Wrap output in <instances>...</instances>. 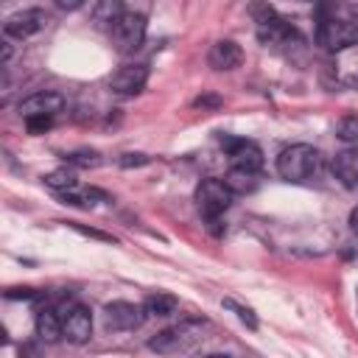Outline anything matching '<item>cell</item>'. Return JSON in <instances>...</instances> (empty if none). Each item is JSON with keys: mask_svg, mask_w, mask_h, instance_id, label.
<instances>
[{"mask_svg": "<svg viewBox=\"0 0 358 358\" xmlns=\"http://www.w3.org/2000/svg\"><path fill=\"white\" fill-rule=\"evenodd\" d=\"M221 145L227 148L232 165L246 168V171H260V168H263V151H260L257 143H252V140H241V137H224Z\"/></svg>", "mask_w": 358, "mask_h": 358, "instance_id": "10", "label": "cell"}, {"mask_svg": "<svg viewBox=\"0 0 358 358\" xmlns=\"http://www.w3.org/2000/svg\"><path fill=\"white\" fill-rule=\"evenodd\" d=\"M145 17L143 14H137V11H126L112 28H109V34H112V42H115V48L120 50V53H134L143 42H145Z\"/></svg>", "mask_w": 358, "mask_h": 358, "instance_id": "6", "label": "cell"}, {"mask_svg": "<svg viewBox=\"0 0 358 358\" xmlns=\"http://www.w3.org/2000/svg\"><path fill=\"white\" fill-rule=\"evenodd\" d=\"M151 159L145 157V154H123L120 157V165L123 168H140V165H148Z\"/></svg>", "mask_w": 358, "mask_h": 358, "instance_id": "26", "label": "cell"}, {"mask_svg": "<svg viewBox=\"0 0 358 358\" xmlns=\"http://www.w3.org/2000/svg\"><path fill=\"white\" fill-rule=\"evenodd\" d=\"M201 327H204V322H193V319L179 322V324H173V327L157 333V336L148 341V350L162 352V355L185 352L187 347H193V344L201 338Z\"/></svg>", "mask_w": 358, "mask_h": 358, "instance_id": "2", "label": "cell"}, {"mask_svg": "<svg viewBox=\"0 0 358 358\" xmlns=\"http://www.w3.org/2000/svg\"><path fill=\"white\" fill-rule=\"evenodd\" d=\"M221 101L213 98V95H204V98H196V106H218Z\"/></svg>", "mask_w": 358, "mask_h": 358, "instance_id": "29", "label": "cell"}, {"mask_svg": "<svg viewBox=\"0 0 358 358\" xmlns=\"http://www.w3.org/2000/svg\"><path fill=\"white\" fill-rule=\"evenodd\" d=\"M316 42L324 50H347L358 45V22L352 20H327L316 31Z\"/></svg>", "mask_w": 358, "mask_h": 358, "instance_id": "7", "label": "cell"}, {"mask_svg": "<svg viewBox=\"0 0 358 358\" xmlns=\"http://www.w3.org/2000/svg\"><path fill=\"white\" fill-rule=\"evenodd\" d=\"M232 190L224 185V179H201L196 187V204L199 213L207 221H218V215H224L232 204Z\"/></svg>", "mask_w": 358, "mask_h": 358, "instance_id": "4", "label": "cell"}, {"mask_svg": "<svg viewBox=\"0 0 358 358\" xmlns=\"http://www.w3.org/2000/svg\"><path fill=\"white\" fill-rule=\"evenodd\" d=\"M50 123H53V117H48V115L25 117V126H28V131H31V134H45V131L50 129Z\"/></svg>", "mask_w": 358, "mask_h": 358, "instance_id": "24", "label": "cell"}, {"mask_svg": "<svg viewBox=\"0 0 358 358\" xmlns=\"http://www.w3.org/2000/svg\"><path fill=\"white\" fill-rule=\"evenodd\" d=\"M36 336L48 344H56L59 338H64V324H62V316L59 310L53 308H42L36 313Z\"/></svg>", "mask_w": 358, "mask_h": 358, "instance_id": "15", "label": "cell"}, {"mask_svg": "<svg viewBox=\"0 0 358 358\" xmlns=\"http://www.w3.org/2000/svg\"><path fill=\"white\" fill-rule=\"evenodd\" d=\"M330 171H333V176L344 185V187H358V148H344V151H338L336 157H333V162H330Z\"/></svg>", "mask_w": 358, "mask_h": 358, "instance_id": "14", "label": "cell"}, {"mask_svg": "<svg viewBox=\"0 0 358 358\" xmlns=\"http://www.w3.org/2000/svg\"><path fill=\"white\" fill-rule=\"evenodd\" d=\"M56 310H59L62 324H64V338L70 344H87L90 336H92V313H90V308L64 299Z\"/></svg>", "mask_w": 358, "mask_h": 358, "instance_id": "5", "label": "cell"}, {"mask_svg": "<svg viewBox=\"0 0 358 358\" xmlns=\"http://www.w3.org/2000/svg\"><path fill=\"white\" fill-rule=\"evenodd\" d=\"M56 6H59L62 11H76V8L84 6V0H56Z\"/></svg>", "mask_w": 358, "mask_h": 358, "instance_id": "28", "label": "cell"}, {"mask_svg": "<svg viewBox=\"0 0 358 358\" xmlns=\"http://www.w3.org/2000/svg\"><path fill=\"white\" fill-rule=\"evenodd\" d=\"M322 171V154L308 143H294L280 151L277 157V173L285 182H305Z\"/></svg>", "mask_w": 358, "mask_h": 358, "instance_id": "1", "label": "cell"}, {"mask_svg": "<svg viewBox=\"0 0 358 358\" xmlns=\"http://www.w3.org/2000/svg\"><path fill=\"white\" fill-rule=\"evenodd\" d=\"M42 182H45L48 187L59 190V193H64V190H76V187H78V176H76V171H70V168H56V171L45 173Z\"/></svg>", "mask_w": 358, "mask_h": 358, "instance_id": "19", "label": "cell"}, {"mask_svg": "<svg viewBox=\"0 0 358 358\" xmlns=\"http://www.w3.org/2000/svg\"><path fill=\"white\" fill-rule=\"evenodd\" d=\"M64 109V98L53 90H42V92H34L28 98L20 101V115L22 117H34V115H48L53 117L56 112Z\"/></svg>", "mask_w": 358, "mask_h": 358, "instance_id": "12", "label": "cell"}, {"mask_svg": "<svg viewBox=\"0 0 358 358\" xmlns=\"http://www.w3.org/2000/svg\"><path fill=\"white\" fill-rule=\"evenodd\" d=\"M148 81V67L145 64H123L112 73L109 78V87L117 92V95H137Z\"/></svg>", "mask_w": 358, "mask_h": 358, "instance_id": "11", "label": "cell"}, {"mask_svg": "<svg viewBox=\"0 0 358 358\" xmlns=\"http://www.w3.org/2000/svg\"><path fill=\"white\" fill-rule=\"evenodd\" d=\"M145 308L143 305H134V302H126V299H115L103 308V319H106V327L109 330H137L143 322H145Z\"/></svg>", "mask_w": 358, "mask_h": 358, "instance_id": "9", "label": "cell"}, {"mask_svg": "<svg viewBox=\"0 0 358 358\" xmlns=\"http://www.w3.org/2000/svg\"><path fill=\"white\" fill-rule=\"evenodd\" d=\"M176 296H171V294H162V291H157V294H148L145 296V302H143V308H145V313L148 316H171L173 310H176Z\"/></svg>", "mask_w": 358, "mask_h": 358, "instance_id": "18", "label": "cell"}, {"mask_svg": "<svg viewBox=\"0 0 358 358\" xmlns=\"http://www.w3.org/2000/svg\"><path fill=\"white\" fill-rule=\"evenodd\" d=\"M123 14H126V3L123 0H98L95 8H92V22L98 28H112Z\"/></svg>", "mask_w": 358, "mask_h": 358, "instance_id": "16", "label": "cell"}, {"mask_svg": "<svg viewBox=\"0 0 358 358\" xmlns=\"http://www.w3.org/2000/svg\"><path fill=\"white\" fill-rule=\"evenodd\" d=\"M62 199H64V204H76V207H95L98 204V199H106L101 190H95V187H90V190H81L78 193V187L76 190H64L62 193Z\"/></svg>", "mask_w": 358, "mask_h": 358, "instance_id": "20", "label": "cell"}, {"mask_svg": "<svg viewBox=\"0 0 358 358\" xmlns=\"http://www.w3.org/2000/svg\"><path fill=\"white\" fill-rule=\"evenodd\" d=\"M207 62H210L213 70H235V67H241V62H243V50H241V45L232 42V39H218V42L210 48Z\"/></svg>", "mask_w": 358, "mask_h": 358, "instance_id": "13", "label": "cell"}, {"mask_svg": "<svg viewBox=\"0 0 358 358\" xmlns=\"http://www.w3.org/2000/svg\"><path fill=\"white\" fill-rule=\"evenodd\" d=\"M350 229L358 235V207H352V213H350Z\"/></svg>", "mask_w": 358, "mask_h": 358, "instance_id": "30", "label": "cell"}, {"mask_svg": "<svg viewBox=\"0 0 358 358\" xmlns=\"http://www.w3.org/2000/svg\"><path fill=\"white\" fill-rule=\"evenodd\" d=\"M50 22V17L42 11V8H22V11H14L6 22H3V34L8 39H28L39 31H45Z\"/></svg>", "mask_w": 358, "mask_h": 358, "instance_id": "8", "label": "cell"}, {"mask_svg": "<svg viewBox=\"0 0 358 358\" xmlns=\"http://www.w3.org/2000/svg\"><path fill=\"white\" fill-rule=\"evenodd\" d=\"M224 308H229V310H235V313H238V319H241L243 324H249L252 330L257 327V319H255V313H252L249 308H243V305H238V302H232V299H224Z\"/></svg>", "mask_w": 358, "mask_h": 358, "instance_id": "23", "label": "cell"}, {"mask_svg": "<svg viewBox=\"0 0 358 358\" xmlns=\"http://www.w3.org/2000/svg\"><path fill=\"white\" fill-rule=\"evenodd\" d=\"M252 17L257 22V36L266 45H288V42H299V34L268 6L255 3L252 6Z\"/></svg>", "mask_w": 358, "mask_h": 358, "instance_id": "3", "label": "cell"}, {"mask_svg": "<svg viewBox=\"0 0 358 358\" xmlns=\"http://www.w3.org/2000/svg\"><path fill=\"white\" fill-rule=\"evenodd\" d=\"M67 165H78V168H95L101 165V154L98 151H90V148H78V151H70L64 154Z\"/></svg>", "mask_w": 358, "mask_h": 358, "instance_id": "21", "label": "cell"}, {"mask_svg": "<svg viewBox=\"0 0 358 358\" xmlns=\"http://www.w3.org/2000/svg\"><path fill=\"white\" fill-rule=\"evenodd\" d=\"M336 137H338L341 143H347V145L358 143V117H355V115L341 117V120L336 123Z\"/></svg>", "mask_w": 358, "mask_h": 358, "instance_id": "22", "label": "cell"}, {"mask_svg": "<svg viewBox=\"0 0 358 358\" xmlns=\"http://www.w3.org/2000/svg\"><path fill=\"white\" fill-rule=\"evenodd\" d=\"M6 296H8V299H20V296H22V299H31V296H34V288H8Z\"/></svg>", "mask_w": 358, "mask_h": 358, "instance_id": "27", "label": "cell"}, {"mask_svg": "<svg viewBox=\"0 0 358 358\" xmlns=\"http://www.w3.org/2000/svg\"><path fill=\"white\" fill-rule=\"evenodd\" d=\"M67 227H73V229H76V232H81V235L98 238V241H112V235H106V232H98V229H90V227H84V224H78V221H67Z\"/></svg>", "mask_w": 358, "mask_h": 358, "instance_id": "25", "label": "cell"}, {"mask_svg": "<svg viewBox=\"0 0 358 358\" xmlns=\"http://www.w3.org/2000/svg\"><path fill=\"white\" fill-rule=\"evenodd\" d=\"M224 185L238 196V193H252L257 187V171H246V168H238L232 165L227 173H224Z\"/></svg>", "mask_w": 358, "mask_h": 358, "instance_id": "17", "label": "cell"}]
</instances>
